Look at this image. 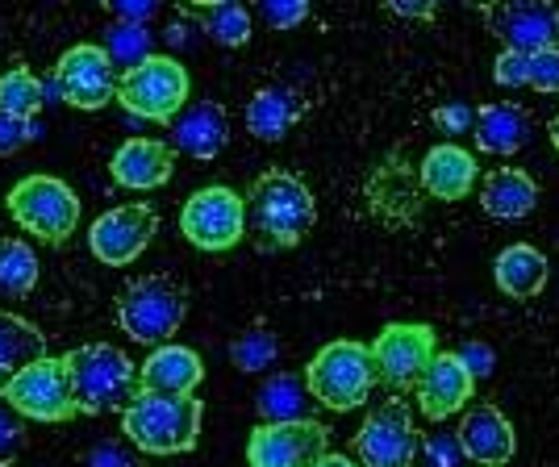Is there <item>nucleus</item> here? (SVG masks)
I'll use <instances>...</instances> for the list:
<instances>
[{
    "instance_id": "nucleus-25",
    "label": "nucleus",
    "mask_w": 559,
    "mask_h": 467,
    "mask_svg": "<svg viewBox=\"0 0 559 467\" xmlns=\"http://www.w3.org/2000/svg\"><path fill=\"white\" fill-rule=\"evenodd\" d=\"M38 359H47V334L34 322L0 309V393H4L9 380H17Z\"/></svg>"
},
{
    "instance_id": "nucleus-6",
    "label": "nucleus",
    "mask_w": 559,
    "mask_h": 467,
    "mask_svg": "<svg viewBox=\"0 0 559 467\" xmlns=\"http://www.w3.org/2000/svg\"><path fill=\"white\" fill-rule=\"evenodd\" d=\"M185 318H188L185 288L176 280H167V276H142L117 301V322H121V330L134 343L155 350L171 343V334L185 326Z\"/></svg>"
},
{
    "instance_id": "nucleus-16",
    "label": "nucleus",
    "mask_w": 559,
    "mask_h": 467,
    "mask_svg": "<svg viewBox=\"0 0 559 467\" xmlns=\"http://www.w3.org/2000/svg\"><path fill=\"white\" fill-rule=\"evenodd\" d=\"M201 355L188 347H167L151 350L146 363H139V388L142 393H155V397H192L197 384H201Z\"/></svg>"
},
{
    "instance_id": "nucleus-44",
    "label": "nucleus",
    "mask_w": 559,
    "mask_h": 467,
    "mask_svg": "<svg viewBox=\"0 0 559 467\" xmlns=\"http://www.w3.org/2000/svg\"><path fill=\"white\" fill-rule=\"evenodd\" d=\"M318 467H355V464H350L347 455H334V451H330V455H326V459H322Z\"/></svg>"
},
{
    "instance_id": "nucleus-36",
    "label": "nucleus",
    "mask_w": 559,
    "mask_h": 467,
    "mask_svg": "<svg viewBox=\"0 0 559 467\" xmlns=\"http://www.w3.org/2000/svg\"><path fill=\"white\" fill-rule=\"evenodd\" d=\"M492 80H497L501 88H522V84H531V55L501 50V55H497V68H492Z\"/></svg>"
},
{
    "instance_id": "nucleus-28",
    "label": "nucleus",
    "mask_w": 559,
    "mask_h": 467,
    "mask_svg": "<svg viewBox=\"0 0 559 467\" xmlns=\"http://www.w3.org/2000/svg\"><path fill=\"white\" fill-rule=\"evenodd\" d=\"M188 22H201V34H210L217 47H247L251 43V13L234 0H213V4H185L180 9Z\"/></svg>"
},
{
    "instance_id": "nucleus-29",
    "label": "nucleus",
    "mask_w": 559,
    "mask_h": 467,
    "mask_svg": "<svg viewBox=\"0 0 559 467\" xmlns=\"http://www.w3.org/2000/svg\"><path fill=\"white\" fill-rule=\"evenodd\" d=\"M38 284V255L22 238H0V301H22Z\"/></svg>"
},
{
    "instance_id": "nucleus-24",
    "label": "nucleus",
    "mask_w": 559,
    "mask_h": 467,
    "mask_svg": "<svg viewBox=\"0 0 559 467\" xmlns=\"http://www.w3.org/2000/svg\"><path fill=\"white\" fill-rule=\"evenodd\" d=\"M305 105L301 96L293 93L288 84H267L251 96L247 105V130L255 134L259 142H280L297 121H301Z\"/></svg>"
},
{
    "instance_id": "nucleus-35",
    "label": "nucleus",
    "mask_w": 559,
    "mask_h": 467,
    "mask_svg": "<svg viewBox=\"0 0 559 467\" xmlns=\"http://www.w3.org/2000/svg\"><path fill=\"white\" fill-rule=\"evenodd\" d=\"M25 446V426L22 418L0 400V467H9Z\"/></svg>"
},
{
    "instance_id": "nucleus-27",
    "label": "nucleus",
    "mask_w": 559,
    "mask_h": 467,
    "mask_svg": "<svg viewBox=\"0 0 559 467\" xmlns=\"http://www.w3.org/2000/svg\"><path fill=\"white\" fill-rule=\"evenodd\" d=\"M309 384H305V375H293V372H280L272 375L263 388L255 393V409L263 426H284V421H309L305 418V409H309Z\"/></svg>"
},
{
    "instance_id": "nucleus-20",
    "label": "nucleus",
    "mask_w": 559,
    "mask_h": 467,
    "mask_svg": "<svg viewBox=\"0 0 559 467\" xmlns=\"http://www.w3.org/2000/svg\"><path fill=\"white\" fill-rule=\"evenodd\" d=\"M171 167H176V155L171 146L159 139H126L117 146L114 164V180L121 188H134V192H151L171 180Z\"/></svg>"
},
{
    "instance_id": "nucleus-38",
    "label": "nucleus",
    "mask_w": 559,
    "mask_h": 467,
    "mask_svg": "<svg viewBox=\"0 0 559 467\" xmlns=\"http://www.w3.org/2000/svg\"><path fill=\"white\" fill-rule=\"evenodd\" d=\"M531 88H538V93H559V47L531 55Z\"/></svg>"
},
{
    "instance_id": "nucleus-18",
    "label": "nucleus",
    "mask_w": 559,
    "mask_h": 467,
    "mask_svg": "<svg viewBox=\"0 0 559 467\" xmlns=\"http://www.w3.org/2000/svg\"><path fill=\"white\" fill-rule=\"evenodd\" d=\"M230 142V117L217 100H197L171 121V146L192 159H217Z\"/></svg>"
},
{
    "instance_id": "nucleus-39",
    "label": "nucleus",
    "mask_w": 559,
    "mask_h": 467,
    "mask_svg": "<svg viewBox=\"0 0 559 467\" xmlns=\"http://www.w3.org/2000/svg\"><path fill=\"white\" fill-rule=\"evenodd\" d=\"M455 355L464 359V368L472 372V380H489V375L497 372V355H492L485 343H467V347H460Z\"/></svg>"
},
{
    "instance_id": "nucleus-12",
    "label": "nucleus",
    "mask_w": 559,
    "mask_h": 467,
    "mask_svg": "<svg viewBox=\"0 0 559 467\" xmlns=\"http://www.w3.org/2000/svg\"><path fill=\"white\" fill-rule=\"evenodd\" d=\"M55 84H59V96L68 100L71 109H105L117 96V84H121V71L109 59V50L96 47V43H80L71 47L59 68H55Z\"/></svg>"
},
{
    "instance_id": "nucleus-8",
    "label": "nucleus",
    "mask_w": 559,
    "mask_h": 467,
    "mask_svg": "<svg viewBox=\"0 0 559 467\" xmlns=\"http://www.w3.org/2000/svg\"><path fill=\"white\" fill-rule=\"evenodd\" d=\"M0 400H4L17 418L50 421V426H55V421H71L80 414L68 363H63V359H50V355L38 359V363H29L17 380H9Z\"/></svg>"
},
{
    "instance_id": "nucleus-22",
    "label": "nucleus",
    "mask_w": 559,
    "mask_h": 467,
    "mask_svg": "<svg viewBox=\"0 0 559 467\" xmlns=\"http://www.w3.org/2000/svg\"><path fill=\"white\" fill-rule=\"evenodd\" d=\"M421 184H426L430 196H439V201H460L476 184V159L467 155L464 146L443 142V146H435L421 159Z\"/></svg>"
},
{
    "instance_id": "nucleus-30",
    "label": "nucleus",
    "mask_w": 559,
    "mask_h": 467,
    "mask_svg": "<svg viewBox=\"0 0 559 467\" xmlns=\"http://www.w3.org/2000/svg\"><path fill=\"white\" fill-rule=\"evenodd\" d=\"M47 105V84L29 68H13L0 75V109L13 117H38V109Z\"/></svg>"
},
{
    "instance_id": "nucleus-33",
    "label": "nucleus",
    "mask_w": 559,
    "mask_h": 467,
    "mask_svg": "<svg viewBox=\"0 0 559 467\" xmlns=\"http://www.w3.org/2000/svg\"><path fill=\"white\" fill-rule=\"evenodd\" d=\"M43 139V121L34 117H13V113H4L0 109V159L4 155H17L22 146H29V142H38Z\"/></svg>"
},
{
    "instance_id": "nucleus-34",
    "label": "nucleus",
    "mask_w": 559,
    "mask_h": 467,
    "mask_svg": "<svg viewBox=\"0 0 559 467\" xmlns=\"http://www.w3.org/2000/svg\"><path fill=\"white\" fill-rule=\"evenodd\" d=\"M421 467H464V443H460V434H430L426 443H421Z\"/></svg>"
},
{
    "instance_id": "nucleus-2",
    "label": "nucleus",
    "mask_w": 559,
    "mask_h": 467,
    "mask_svg": "<svg viewBox=\"0 0 559 467\" xmlns=\"http://www.w3.org/2000/svg\"><path fill=\"white\" fill-rule=\"evenodd\" d=\"M80 414H126L139 400V363L109 343H84L63 355Z\"/></svg>"
},
{
    "instance_id": "nucleus-32",
    "label": "nucleus",
    "mask_w": 559,
    "mask_h": 467,
    "mask_svg": "<svg viewBox=\"0 0 559 467\" xmlns=\"http://www.w3.org/2000/svg\"><path fill=\"white\" fill-rule=\"evenodd\" d=\"M105 50L117 68H139L142 59H151V29L146 25H130V22H114L105 29Z\"/></svg>"
},
{
    "instance_id": "nucleus-10",
    "label": "nucleus",
    "mask_w": 559,
    "mask_h": 467,
    "mask_svg": "<svg viewBox=\"0 0 559 467\" xmlns=\"http://www.w3.org/2000/svg\"><path fill=\"white\" fill-rule=\"evenodd\" d=\"M376 375L384 388L393 393H418L421 375L430 372V363L439 359L435 347V330L430 326H409V322H393L380 330V338L372 343Z\"/></svg>"
},
{
    "instance_id": "nucleus-41",
    "label": "nucleus",
    "mask_w": 559,
    "mask_h": 467,
    "mask_svg": "<svg viewBox=\"0 0 559 467\" xmlns=\"http://www.w3.org/2000/svg\"><path fill=\"white\" fill-rule=\"evenodd\" d=\"M435 121L443 125L447 134H467V130H476V109H467V105H443Z\"/></svg>"
},
{
    "instance_id": "nucleus-23",
    "label": "nucleus",
    "mask_w": 559,
    "mask_h": 467,
    "mask_svg": "<svg viewBox=\"0 0 559 467\" xmlns=\"http://www.w3.org/2000/svg\"><path fill=\"white\" fill-rule=\"evenodd\" d=\"M476 146L489 151V155H513L531 142V113L518 109V105H506V100H492V105H480L476 109Z\"/></svg>"
},
{
    "instance_id": "nucleus-40",
    "label": "nucleus",
    "mask_w": 559,
    "mask_h": 467,
    "mask_svg": "<svg viewBox=\"0 0 559 467\" xmlns=\"http://www.w3.org/2000/svg\"><path fill=\"white\" fill-rule=\"evenodd\" d=\"M84 467H134V455L121 443H96L84 455Z\"/></svg>"
},
{
    "instance_id": "nucleus-42",
    "label": "nucleus",
    "mask_w": 559,
    "mask_h": 467,
    "mask_svg": "<svg viewBox=\"0 0 559 467\" xmlns=\"http://www.w3.org/2000/svg\"><path fill=\"white\" fill-rule=\"evenodd\" d=\"M155 0H146V4H114V17L117 22H130V25H146L155 17Z\"/></svg>"
},
{
    "instance_id": "nucleus-45",
    "label": "nucleus",
    "mask_w": 559,
    "mask_h": 467,
    "mask_svg": "<svg viewBox=\"0 0 559 467\" xmlns=\"http://www.w3.org/2000/svg\"><path fill=\"white\" fill-rule=\"evenodd\" d=\"M551 142H556V151H559V117L551 121Z\"/></svg>"
},
{
    "instance_id": "nucleus-1",
    "label": "nucleus",
    "mask_w": 559,
    "mask_h": 467,
    "mask_svg": "<svg viewBox=\"0 0 559 467\" xmlns=\"http://www.w3.org/2000/svg\"><path fill=\"white\" fill-rule=\"evenodd\" d=\"M318 221L313 192L288 171H263L247 192V234L259 251H288L297 247Z\"/></svg>"
},
{
    "instance_id": "nucleus-13",
    "label": "nucleus",
    "mask_w": 559,
    "mask_h": 467,
    "mask_svg": "<svg viewBox=\"0 0 559 467\" xmlns=\"http://www.w3.org/2000/svg\"><path fill=\"white\" fill-rule=\"evenodd\" d=\"M330 455V430L322 421H284L255 426L247 443L251 467H318Z\"/></svg>"
},
{
    "instance_id": "nucleus-14",
    "label": "nucleus",
    "mask_w": 559,
    "mask_h": 467,
    "mask_svg": "<svg viewBox=\"0 0 559 467\" xmlns=\"http://www.w3.org/2000/svg\"><path fill=\"white\" fill-rule=\"evenodd\" d=\"M159 230V217L151 205H121V209L100 213L88 230V247L100 263L126 267L151 247V238Z\"/></svg>"
},
{
    "instance_id": "nucleus-5",
    "label": "nucleus",
    "mask_w": 559,
    "mask_h": 467,
    "mask_svg": "<svg viewBox=\"0 0 559 467\" xmlns=\"http://www.w3.org/2000/svg\"><path fill=\"white\" fill-rule=\"evenodd\" d=\"M4 205L25 234L43 238L50 247H63L71 234L80 230V196L59 176H43V171L25 176L9 188Z\"/></svg>"
},
{
    "instance_id": "nucleus-26",
    "label": "nucleus",
    "mask_w": 559,
    "mask_h": 467,
    "mask_svg": "<svg viewBox=\"0 0 559 467\" xmlns=\"http://www.w3.org/2000/svg\"><path fill=\"white\" fill-rule=\"evenodd\" d=\"M492 276H497V288H501L506 297L526 301V297H535L538 288L547 284V259L538 255L535 247L518 242V247H506V251L497 255Z\"/></svg>"
},
{
    "instance_id": "nucleus-37",
    "label": "nucleus",
    "mask_w": 559,
    "mask_h": 467,
    "mask_svg": "<svg viewBox=\"0 0 559 467\" xmlns=\"http://www.w3.org/2000/svg\"><path fill=\"white\" fill-rule=\"evenodd\" d=\"M259 13L272 29H293V25H301L309 17V4L305 0H263Z\"/></svg>"
},
{
    "instance_id": "nucleus-15",
    "label": "nucleus",
    "mask_w": 559,
    "mask_h": 467,
    "mask_svg": "<svg viewBox=\"0 0 559 467\" xmlns=\"http://www.w3.org/2000/svg\"><path fill=\"white\" fill-rule=\"evenodd\" d=\"M489 29L506 43V50H518V55L556 50L559 47V9L556 4H538V0L492 4Z\"/></svg>"
},
{
    "instance_id": "nucleus-9",
    "label": "nucleus",
    "mask_w": 559,
    "mask_h": 467,
    "mask_svg": "<svg viewBox=\"0 0 559 467\" xmlns=\"http://www.w3.org/2000/svg\"><path fill=\"white\" fill-rule=\"evenodd\" d=\"M180 230L197 251H230L247 238V201L226 184L201 188L180 209Z\"/></svg>"
},
{
    "instance_id": "nucleus-3",
    "label": "nucleus",
    "mask_w": 559,
    "mask_h": 467,
    "mask_svg": "<svg viewBox=\"0 0 559 467\" xmlns=\"http://www.w3.org/2000/svg\"><path fill=\"white\" fill-rule=\"evenodd\" d=\"M121 434L142 455H180L201 439V400L197 397H155L139 393V400L121 414Z\"/></svg>"
},
{
    "instance_id": "nucleus-19",
    "label": "nucleus",
    "mask_w": 559,
    "mask_h": 467,
    "mask_svg": "<svg viewBox=\"0 0 559 467\" xmlns=\"http://www.w3.org/2000/svg\"><path fill=\"white\" fill-rule=\"evenodd\" d=\"M464 455L480 467H501L513 459V426L497 405H472L460 421Z\"/></svg>"
},
{
    "instance_id": "nucleus-7",
    "label": "nucleus",
    "mask_w": 559,
    "mask_h": 467,
    "mask_svg": "<svg viewBox=\"0 0 559 467\" xmlns=\"http://www.w3.org/2000/svg\"><path fill=\"white\" fill-rule=\"evenodd\" d=\"M188 68L171 55H151L139 68L121 71L117 84V100L130 113L146 117V121H176L188 109Z\"/></svg>"
},
{
    "instance_id": "nucleus-11",
    "label": "nucleus",
    "mask_w": 559,
    "mask_h": 467,
    "mask_svg": "<svg viewBox=\"0 0 559 467\" xmlns=\"http://www.w3.org/2000/svg\"><path fill=\"white\" fill-rule=\"evenodd\" d=\"M355 451H359L364 467H414L421 439L409 405L405 400L376 405L368 421L359 426V434H355Z\"/></svg>"
},
{
    "instance_id": "nucleus-43",
    "label": "nucleus",
    "mask_w": 559,
    "mask_h": 467,
    "mask_svg": "<svg viewBox=\"0 0 559 467\" xmlns=\"http://www.w3.org/2000/svg\"><path fill=\"white\" fill-rule=\"evenodd\" d=\"M393 13H401V17H430L435 13V4L430 0H421V4H389Z\"/></svg>"
},
{
    "instance_id": "nucleus-4",
    "label": "nucleus",
    "mask_w": 559,
    "mask_h": 467,
    "mask_svg": "<svg viewBox=\"0 0 559 467\" xmlns=\"http://www.w3.org/2000/svg\"><path fill=\"white\" fill-rule=\"evenodd\" d=\"M376 380L380 375H376L372 347L350 343V338L326 343V347L309 359V368H305V384H309L313 400H322L334 414L359 409L364 400L372 397Z\"/></svg>"
},
{
    "instance_id": "nucleus-21",
    "label": "nucleus",
    "mask_w": 559,
    "mask_h": 467,
    "mask_svg": "<svg viewBox=\"0 0 559 467\" xmlns=\"http://www.w3.org/2000/svg\"><path fill=\"white\" fill-rule=\"evenodd\" d=\"M538 205V188L526 171L518 167H497L485 176L480 184V209L497 217V221H518V217H531Z\"/></svg>"
},
{
    "instance_id": "nucleus-31",
    "label": "nucleus",
    "mask_w": 559,
    "mask_h": 467,
    "mask_svg": "<svg viewBox=\"0 0 559 467\" xmlns=\"http://www.w3.org/2000/svg\"><path fill=\"white\" fill-rule=\"evenodd\" d=\"M280 359V338L272 334V330H247V334H238L230 343V363L238 368V372H267V368H276Z\"/></svg>"
},
{
    "instance_id": "nucleus-17",
    "label": "nucleus",
    "mask_w": 559,
    "mask_h": 467,
    "mask_svg": "<svg viewBox=\"0 0 559 467\" xmlns=\"http://www.w3.org/2000/svg\"><path fill=\"white\" fill-rule=\"evenodd\" d=\"M472 388H476V380H472V372L464 368V359H460V355H439L418 384L421 414L430 421L455 418L467 400H472Z\"/></svg>"
}]
</instances>
